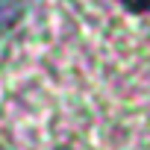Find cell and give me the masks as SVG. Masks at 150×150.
I'll list each match as a JSON object with an SVG mask.
<instances>
[{
  "label": "cell",
  "mask_w": 150,
  "mask_h": 150,
  "mask_svg": "<svg viewBox=\"0 0 150 150\" xmlns=\"http://www.w3.org/2000/svg\"><path fill=\"white\" fill-rule=\"evenodd\" d=\"M21 15V0H0V33H6Z\"/></svg>",
  "instance_id": "6da1fadb"
},
{
  "label": "cell",
  "mask_w": 150,
  "mask_h": 150,
  "mask_svg": "<svg viewBox=\"0 0 150 150\" xmlns=\"http://www.w3.org/2000/svg\"><path fill=\"white\" fill-rule=\"evenodd\" d=\"M118 3H124L132 12H150V0H118Z\"/></svg>",
  "instance_id": "7a4b0ae2"
}]
</instances>
